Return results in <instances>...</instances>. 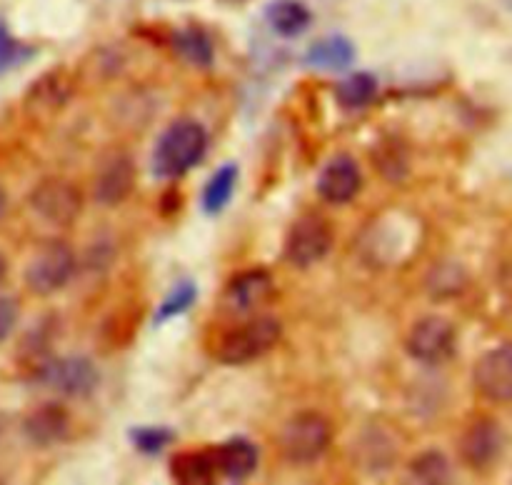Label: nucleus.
Listing matches in <instances>:
<instances>
[{"instance_id": "f257e3e1", "label": "nucleus", "mask_w": 512, "mask_h": 485, "mask_svg": "<svg viewBox=\"0 0 512 485\" xmlns=\"http://www.w3.org/2000/svg\"><path fill=\"white\" fill-rule=\"evenodd\" d=\"M208 130L203 123L195 118H178L160 133L155 140L153 158H150V168H153L155 178L163 180H178L193 168L203 163L205 153H208Z\"/></svg>"}, {"instance_id": "f03ea898", "label": "nucleus", "mask_w": 512, "mask_h": 485, "mask_svg": "<svg viewBox=\"0 0 512 485\" xmlns=\"http://www.w3.org/2000/svg\"><path fill=\"white\" fill-rule=\"evenodd\" d=\"M283 338V325L275 315H253L225 330L215 345V358L225 365H248L268 355Z\"/></svg>"}, {"instance_id": "7ed1b4c3", "label": "nucleus", "mask_w": 512, "mask_h": 485, "mask_svg": "<svg viewBox=\"0 0 512 485\" xmlns=\"http://www.w3.org/2000/svg\"><path fill=\"white\" fill-rule=\"evenodd\" d=\"M333 443V425L323 413L303 410L295 413L288 423L280 428L278 445L280 455L290 465H313L328 453Z\"/></svg>"}, {"instance_id": "20e7f679", "label": "nucleus", "mask_w": 512, "mask_h": 485, "mask_svg": "<svg viewBox=\"0 0 512 485\" xmlns=\"http://www.w3.org/2000/svg\"><path fill=\"white\" fill-rule=\"evenodd\" d=\"M78 270V255L70 248V243L60 238H50L35 248L28 265L23 270L25 288L33 295L48 298L63 290Z\"/></svg>"}, {"instance_id": "39448f33", "label": "nucleus", "mask_w": 512, "mask_h": 485, "mask_svg": "<svg viewBox=\"0 0 512 485\" xmlns=\"http://www.w3.org/2000/svg\"><path fill=\"white\" fill-rule=\"evenodd\" d=\"M333 243L335 233L328 218L320 213H303L300 218H295L288 235H285L283 258L293 268L308 270L328 258Z\"/></svg>"}, {"instance_id": "423d86ee", "label": "nucleus", "mask_w": 512, "mask_h": 485, "mask_svg": "<svg viewBox=\"0 0 512 485\" xmlns=\"http://www.w3.org/2000/svg\"><path fill=\"white\" fill-rule=\"evenodd\" d=\"M33 378L65 398H90L100 385V370L88 355H63L40 360Z\"/></svg>"}, {"instance_id": "0eeeda50", "label": "nucleus", "mask_w": 512, "mask_h": 485, "mask_svg": "<svg viewBox=\"0 0 512 485\" xmlns=\"http://www.w3.org/2000/svg\"><path fill=\"white\" fill-rule=\"evenodd\" d=\"M28 205L43 223L55 228H70L83 213V190L68 178L48 175L28 193Z\"/></svg>"}, {"instance_id": "6e6552de", "label": "nucleus", "mask_w": 512, "mask_h": 485, "mask_svg": "<svg viewBox=\"0 0 512 485\" xmlns=\"http://www.w3.org/2000/svg\"><path fill=\"white\" fill-rule=\"evenodd\" d=\"M458 345V330L445 315H423L405 338V350L423 365H440L453 358Z\"/></svg>"}, {"instance_id": "1a4fd4ad", "label": "nucleus", "mask_w": 512, "mask_h": 485, "mask_svg": "<svg viewBox=\"0 0 512 485\" xmlns=\"http://www.w3.org/2000/svg\"><path fill=\"white\" fill-rule=\"evenodd\" d=\"M473 385L488 403H512V340L480 355L473 365Z\"/></svg>"}, {"instance_id": "9d476101", "label": "nucleus", "mask_w": 512, "mask_h": 485, "mask_svg": "<svg viewBox=\"0 0 512 485\" xmlns=\"http://www.w3.org/2000/svg\"><path fill=\"white\" fill-rule=\"evenodd\" d=\"M505 450V430L495 418H478L463 430L458 443L460 460L475 473H485Z\"/></svg>"}, {"instance_id": "9b49d317", "label": "nucleus", "mask_w": 512, "mask_h": 485, "mask_svg": "<svg viewBox=\"0 0 512 485\" xmlns=\"http://www.w3.org/2000/svg\"><path fill=\"white\" fill-rule=\"evenodd\" d=\"M138 168L128 153H113L98 165L93 180V198L103 208H118L135 190Z\"/></svg>"}, {"instance_id": "f8f14e48", "label": "nucleus", "mask_w": 512, "mask_h": 485, "mask_svg": "<svg viewBox=\"0 0 512 485\" xmlns=\"http://www.w3.org/2000/svg\"><path fill=\"white\" fill-rule=\"evenodd\" d=\"M318 195L330 205H345L355 200V195L363 188V173L355 158L350 155H335L325 163L318 175Z\"/></svg>"}, {"instance_id": "ddd939ff", "label": "nucleus", "mask_w": 512, "mask_h": 485, "mask_svg": "<svg viewBox=\"0 0 512 485\" xmlns=\"http://www.w3.org/2000/svg\"><path fill=\"white\" fill-rule=\"evenodd\" d=\"M275 293L273 275L263 268L243 270L233 275L225 285L223 303L230 313H253L260 305L268 303Z\"/></svg>"}, {"instance_id": "4468645a", "label": "nucleus", "mask_w": 512, "mask_h": 485, "mask_svg": "<svg viewBox=\"0 0 512 485\" xmlns=\"http://www.w3.org/2000/svg\"><path fill=\"white\" fill-rule=\"evenodd\" d=\"M23 435L35 448H53L68 440L70 415L60 403H43L23 418Z\"/></svg>"}, {"instance_id": "2eb2a0df", "label": "nucleus", "mask_w": 512, "mask_h": 485, "mask_svg": "<svg viewBox=\"0 0 512 485\" xmlns=\"http://www.w3.org/2000/svg\"><path fill=\"white\" fill-rule=\"evenodd\" d=\"M70 95H73L70 80L60 70H50L30 85L23 98V108L30 118H50L68 105Z\"/></svg>"}, {"instance_id": "dca6fc26", "label": "nucleus", "mask_w": 512, "mask_h": 485, "mask_svg": "<svg viewBox=\"0 0 512 485\" xmlns=\"http://www.w3.org/2000/svg\"><path fill=\"white\" fill-rule=\"evenodd\" d=\"M215 450V465H218V475H223L230 483H243L250 475L258 470L260 453L255 448L253 440L235 435L220 443Z\"/></svg>"}, {"instance_id": "f3484780", "label": "nucleus", "mask_w": 512, "mask_h": 485, "mask_svg": "<svg viewBox=\"0 0 512 485\" xmlns=\"http://www.w3.org/2000/svg\"><path fill=\"white\" fill-rule=\"evenodd\" d=\"M170 478L180 485H208L213 483L218 475V465H215V450H180L170 458L168 463Z\"/></svg>"}, {"instance_id": "a211bd4d", "label": "nucleus", "mask_w": 512, "mask_h": 485, "mask_svg": "<svg viewBox=\"0 0 512 485\" xmlns=\"http://www.w3.org/2000/svg\"><path fill=\"white\" fill-rule=\"evenodd\" d=\"M170 45H173L175 55L193 68L205 70L215 63V43L208 30L200 25H185V28L175 30L170 35Z\"/></svg>"}, {"instance_id": "6ab92c4d", "label": "nucleus", "mask_w": 512, "mask_h": 485, "mask_svg": "<svg viewBox=\"0 0 512 485\" xmlns=\"http://www.w3.org/2000/svg\"><path fill=\"white\" fill-rule=\"evenodd\" d=\"M395 458H398V443L388 430L380 428V425H370L360 433L358 463L363 468H368L370 473H380V470H388L395 463Z\"/></svg>"}, {"instance_id": "aec40b11", "label": "nucleus", "mask_w": 512, "mask_h": 485, "mask_svg": "<svg viewBox=\"0 0 512 485\" xmlns=\"http://www.w3.org/2000/svg\"><path fill=\"white\" fill-rule=\"evenodd\" d=\"M355 60V45L353 40L345 35H328V38L315 40L305 53V65L313 70H328V73H338L345 70Z\"/></svg>"}, {"instance_id": "412c9836", "label": "nucleus", "mask_w": 512, "mask_h": 485, "mask_svg": "<svg viewBox=\"0 0 512 485\" xmlns=\"http://www.w3.org/2000/svg\"><path fill=\"white\" fill-rule=\"evenodd\" d=\"M265 18H268L273 33H278L280 38L303 35L310 28V23H313V13L300 0H273L265 8Z\"/></svg>"}, {"instance_id": "4be33fe9", "label": "nucleus", "mask_w": 512, "mask_h": 485, "mask_svg": "<svg viewBox=\"0 0 512 485\" xmlns=\"http://www.w3.org/2000/svg\"><path fill=\"white\" fill-rule=\"evenodd\" d=\"M378 78L368 70H358V73H350L345 78L338 80L335 85V100L343 110H363L378 98Z\"/></svg>"}, {"instance_id": "5701e85b", "label": "nucleus", "mask_w": 512, "mask_h": 485, "mask_svg": "<svg viewBox=\"0 0 512 485\" xmlns=\"http://www.w3.org/2000/svg\"><path fill=\"white\" fill-rule=\"evenodd\" d=\"M235 188H238V165L225 163L210 175L203 188V210L208 215H220L233 200Z\"/></svg>"}, {"instance_id": "b1692460", "label": "nucleus", "mask_w": 512, "mask_h": 485, "mask_svg": "<svg viewBox=\"0 0 512 485\" xmlns=\"http://www.w3.org/2000/svg\"><path fill=\"white\" fill-rule=\"evenodd\" d=\"M373 165L380 170L388 183H403L408 178V150L400 143L398 135H388L373 148Z\"/></svg>"}, {"instance_id": "393cba45", "label": "nucleus", "mask_w": 512, "mask_h": 485, "mask_svg": "<svg viewBox=\"0 0 512 485\" xmlns=\"http://www.w3.org/2000/svg\"><path fill=\"white\" fill-rule=\"evenodd\" d=\"M408 475L413 483L420 485H443L453 480V468L443 450H423L415 455L408 465Z\"/></svg>"}, {"instance_id": "a878e982", "label": "nucleus", "mask_w": 512, "mask_h": 485, "mask_svg": "<svg viewBox=\"0 0 512 485\" xmlns=\"http://www.w3.org/2000/svg\"><path fill=\"white\" fill-rule=\"evenodd\" d=\"M425 285L433 300H450L463 293L468 285V273L458 263H440L430 270Z\"/></svg>"}, {"instance_id": "bb28decb", "label": "nucleus", "mask_w": 512, "mask_h": 485, "mask_svg": "<svg viewBox=\"0 0 512 485\" xmlns=\"http://www.w3.org/2000/svg\"><path fill=\"white\" fill-rule=\"evenodd\" d=\"M195 300H198V285H195L193 280L183 278L168 295H165L163 303H160L158 313H155V325H163L168 323V320L178 318V315L188 313L195 305Z\"/></svg>"}, {"instance_id": "cd10ccee", "label": "nucleus", "mask_w": 512, "mask_h": 485, "mask_svg": "<svg viewBox=\"0 0 512 485\" xmlns=\"http://www.w3.org/2000/svg\"><path fill=\"white\" fill-rule=\"evenodd\" d=\"M33 55H35L33 45H28V43H23V40L15 38V35L10 33L8 23H5V20H0V75L20 68V65H25L30 58H33Z\"/></svg>"}, {"instance_id": "c85d7f7f", "label": "nucleus", "mask_w": 512, "mask_h": 485, "mask_svg": "<svg viewBox=\"0 0 512 485\" xmlns=\"http://www.w3.org/2000/svg\"><path fill=\"white\" fill-rule=\"evenodd\" d=\"M175 433L170 428H133L130 430V443L138 453L143 455H160L170 443H173Z\"/></svg>"}, {"instance_id": "c756f323", "label": "nucleus", "mask_w": 512, "mask_h": 485, "mask_svg": "<svg viewBox=\"0 0 512 485\" xmlns=\"http://www.w3.org/2000/svg\"><path fill=\"white\" fill-rule=\"evenodd\" d=\"M20 318V303L13 295H0V345L10 338Z\"/></svg>"}, {"instance_id": "7c9ffc66", "label": "nucleus", "mask_w": 512, "mask_h": 485, "mask_svg": "<svg viewBox=\"0 0 512 485\" xmlns=\"http://www.w3.org/2000/svg\"><path fill=\"white\" fill-rule=\"evenodd\" d=\"M5 213H8V193H5V188L0 185V223H3Z\"/></svg>"}, {"instance_id": "2f4dec72", "label": "nucleus", "mask_w": 512, "mask_h": 485, "mask_svg": "<svg viewBox=\"0 0 512 485\" xmlns=\"http://www.w3.org/2000/svg\"><path fill=\"white\" fill-rule=\"evenodd\" d=\"M5 275H8V258H5V253L0 250V283L5 280Z\"/></svg>"}, {"instance_id": "473e14b6", "label": "nucleus", "mask_w": 512, "mask_h": 485, "mask_svg": "<svg viewBox=\"0 0 512 485\" xmlns=\"http://www.w3.org/2000/svg\"><path fill=\"white\" fill-rule=\"evenodd\" d=\"M223 3H230V5H240V3H245V0H223Z\"/></svg>"}]
</instances>
